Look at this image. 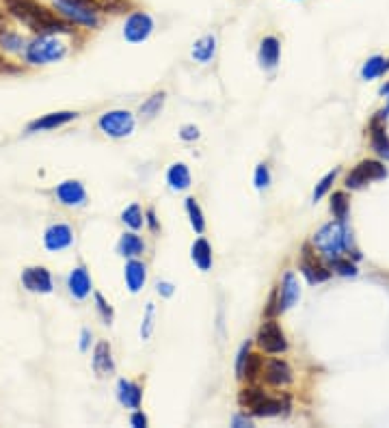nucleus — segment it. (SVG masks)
I'll return each mask as SVG.
<instances>
[{"label":"nucleus","mask_w":389,"mask_h":428,"mask_svg":"<svg viewBox=\"0 0 389 428\" xmlns=\"http://www.w3.org/2000/svg\"><path fill=\"white\" fill-rule=\"evenodd\" d=\"M5 9L15 20H20L28 28L41 32V35H46V32H55V35H59V32H72L70 24L59 20L53 11L39 5L37 0H5Z\"/></svg>","instance_id":"nucleus-1"},{"label":"nucleus","mask_w":389,"mask_h":428,"mask_svg":"<svg viewBox=\"0 0 389 428\" xmlns=\"http://www.w3.org/2000/svg\"><path fill=\"white\" fill-rule=\"evenodd\" d=\"M314 245L323 251L327 258H337V253L350 249V234L344 227V221H337V223H329L314 236Z\"/></svg>","instance_id":"nucleus-2"},{"label":"nucleus","mask_w":389,"mask_h":428,"mask_svg":"<svg viewBox=\"0 0 389 428\" xmlns=\"http://www.w3.org/2000/svg\"><path fill=\"white\" fill-rule=\"evenodd\" d=\"M65 44L55 35V32H46V35H39V39L32 41L26 48V59L28 63H50V61H59L65 57Z\"/></svg>","instance_id":"nucleus-3"},{"label":"nucleus","mask_w":389,"mask_h":428,"mask_svg":"<svg viewBox=\"0 0 389 428\" xmlns=\"http://www.w3.org/2000/svg\"><path fill=\"white\" fill-rule=\"evenodd\" d=\"M53 3L65 18H70L74 24H82V26L97 24L99 9L95 7L93 0H53Z\"/></svg>","instance_id":"nucleus-4"},{"label":"nucleus","mask_w":389,"mask_h":428,"mask_svg":"<svg viewBox=\"0 0 389 428\" xmlns=\"http://www.w3.org/2000/svg\"><path fill=\"white\" fill-rule=\"evenodd\" d=\"M383 178H387L385 165H381L377 160H363L346 176V186L348 188H361L370 182H377V180H383Z\"/></svg>","instance_id":"nucleus-5"},{"label":"nucleus","mask_w":389,"mask_h":428,"mask_svg":"<svg viewBox=\"0 0 389 428\" xmlns=\"http://www.w3.org/2000/svg\"><path fill=\"white\" fill-rule=\"evenodd\" d=\"M99 128H102L108 136H128L134 128V117L128 111H111L106 115H102L99 119Z\"/></svg>","instance_id":"nucleus-6"},{"label":"nucleus","mask_w":389,"mask_h":428,"mask_svg":"<svg viewBox=\"0 0 389 428\" xmlns=\"http://www.w3.org/2000/svg\"><path fill=\"white\" fill-rule=\"evenodd\" d=\"M258 344L266 351V353H283L287 348V342L283 331L279 329V324L268 320L264 322L260 331H258Z\"/></svg>","instance_id":"nucleus-7"},{"label":"nucleus","mask_w":389,"mask_h":428,"mask_svg":"<svg viewBox=\"0 0 389 428\" xmlns=\"http://www.w3.org/2000/svg\"><path fill=\"white\" fill-rule=\"evenodd\" d=\"M151 28H154V20L149 18L147 13H132L128 22H126V28H124V35L128 41H145L149 37Z\"/></svg>","instance_id":"nucleus-8"},{"label":"nucleus","mask_w":389,"mask_h":428,"mask_svg":"<svg viewBox=\"0 0 389 428\" xmlns=\"http://www.w3.org/2000/svg\"><path fill=\"white\" fill-rule=\"evenodd\" d=\"M22 283L30 292H44V295L53 292V277H50V272L41 266L26 268L22 272Z\"/></svg>","instance_id":"nucleus-9"},{"label":"nucleus","mask_w":389,"mask_h":428,"mask_svg":"<svg viewBox=\"0 0 389 428\" xmlns=\"http://www.w3.org/2000/svg\"><path fill=\"white\" fill-rule=\"evenodd\" d=\"M264 381L273 387H285L292 383V368L287 366L281 359H273L268 362L266 370H264Z\"/></svg>","instance_id":"nucleus-10"},{"label":"nucleus","mask_w":389,"mask_h":428,"mask_svg":"<svg viewBox=\"0 0 389 428\" xmlns=\"http://www.w3.org/2000/svg\"><path fill=\"white\" fill-rule=\"evenodd\" d=\"M74 241V236H72V230L67 227V225H53V227H48L46 236H44V243L50 251H61V249H67L72 245Z\"/></svg>","instance_id":"nucleus-11"},{"label":"nucleus","mask_w":389,"mask_h":428,"mask_svg":"<svg viewBox=\"0 0 389 428\" xmlns=\"http://www.w3.org/2000/svg\"><path fill=\"white\" fill-rule=\"evenodd\" d=\"M387 117V111L385 113H379V117L372 122V128H370V139H372V149H374L379 156L387 158L389 160V136L385 132V126L381 124V119Z\"/></svg>","instance_id":"nucleus-12"},{"label":"nucleus","mask_w":389,"mask_h":428,"mask_svg":"<svg viewBox=\"0 0 389 428\" xmlns=\"http://www.w3.org/2000/svg\"><path fill=\"white\" fill-rule=\"evenodd\" d=\"M57 197L61 203L65 205H78L84 201V197H87V193H84V186L76 180H67L63 184L57 186Z\"/></svg>","instance_id":"nucleus-13"},{"label":"nucleus","mask_w":389,"mask_h":428,"mask_svg":"<svg viewBox=\"0 0 389 428\" xmlns=\"http://www.w3.org/2000/svg\"><path fill=\"white\" fill-rule=\"evenodd\" d=\"M76 117V113L72 111H63V113H50L41 119H35L28 130L30 132H37V130H53V128H59V126H65V124H70L72 119Z\"/></svg>","instance_id":"nucleus-14"},{"label":"nucleus","mask_w":389,"mask_h":428,"mask_svg":"<svg viewBox=\"0 0 389 428\" xmlns=\"http://www.w3.org/2000/svg\"><path fill=\"white\" fill-rule=\"evenodd\" d=\"M303 272H305V277L310 283H320V281H327L331 277V272L320 264L316 258H312L310 255V249L305 247V258H303Z\"/></svg>","instance_id":"nucleus-15"},{"label":"nucleus","mask_w":389,"mask_h":428,"mask_svg":"<svg viewBox=\"0 0 389 428\" xmlns=\"http://www.w3.org/2000/svg\"><path fill=\"white\" fill-rule=\"evenodd\" d=\"M279 292H281V310H290V307L298 301L301 297V290H298V281L296 277L292 275V272H287V275L283 277V283L279 288Z\"/></svg>","instance_id":"nucleus-16"},{"label":"nucleus","mask_w":389,"mask_h":428,"mask_svg":"<svg viewBox=\"0 0 389 428\" xmlns=\"http://www.w3.org/2000/svg\"><path fill=\"white\" fill-rule=\"evenodd\" d=\"M67 286H70V292L76 299H84L91 292V279H89L87 270H84V268H76L70 275V281H67Z\"/></svg>","instance_id":"nucleus-17"},{"label":"nucleus","mask_w":389,"mask_h":428,"mask_svg":"<svg viewBox=\"0 0 389 428\" xmlns=\"http://www.w3.org/2000/svg\"><path fill=\"white\" fill-rule=\"evenodd\" d=\"M93 368H95L97 374H113L115 364H113V357H111V346L106 344V342H99V344L95 346Z\"/></svg>","instance_id":"nucleus-18"},{"label":"nucleus","mask_w":389,"mask_h":428,"mask_svg":"<svg viewBox=\"0 0 389 428\" xmlns=\"http://www.w3.org/2000/svg\"><path fill=\"white\" fill-rule=\"evenodd\" d=\"M279 53H281V46L275 37H266L260 44V63L264 67H275V63L279 61Z\"/></svg>","instance_id":"nucleus-19"},{"label":"nucleus","mask_w":389,"mask_h":428,"mask_svg":"<svg viewBox=\"0 0 389 428\" xmlns=\"http://www.w3.org/2000/svg\"><path fill=\"white\" fill-rule=\"evenodd\" d=\"M126 283L130 288V292H139L145 283V266L137 260L128 262L126 266Z\"/></svg>","instance_id":"nucleus-20"},{"label":"nucleus","mask_w":389,"mask_h":428,"mask_svg":"<svg viewBox=\"0 0 389 428\" xmlns=\"http://www.w3.org/2000/svg\"><path fill=\"white\" fill-rule=\"evenodd\" d=\"M141 387L137 383H130V381H120V400L122 404L130 407V409H139L141 404Z\"/></svg>","instance_id":"nucleus-21"},{"label":"nucleus","mask_w":389,"mask_h":428,"mask_svg":"<svg viewBox=\"0 0 389 428\" xmlns=\"http://www.w3.org/2000/svg\"><path fill=\"white\" fill-rule=\"evenodd\" d=\"M167 180L175 188V191H184V188L191 186V174H189V169H186V165H182V162H178V165H173L171 169H169Z\"/></svg>","instance_id":"nucleus-22"},{"label":"nucleus","mask_w":389,"mask_h":428,"mask_svg":"<svg viewBox=\"0 0 389 428\" xmlns=\"http://www.w3.org/2000/svg\"><path fill=\"white\" fill-rule=\"evenodd\" d=\"M193 260L201 270H208L212 266V249L204 238H199V241L193 245Z\"/></svg>","instance_id":"nucleus-23"},{"label":"nucleus","mask_w":389,"mask_h":428,"mask_svg":"<svg viewBox=\"0 0 389 428\" xmlns=\"http://www.w3.org/2000/svg\"><path fill=\"white\" fill-rule=\"evenodd\" d=\"M120 253L126 258H134V255L143 253V241L137 234H124L120 241Z\"/></svg>","instance_id":"nucleus-24"},{"label":"nucleus","mask_w":389,"mask_h":428,"mask_svg":"<svg viewBox=\"0 0 389 428\" xmlns=\"http://www.w3.org/2000/svg\"><path fill=\"white\" fill-rule=\"evenodd\" d=\"M264 398H266V393H264L260 387H245V389L240 391V396H238V402H240V407L256 409Z\"/></svg>","instance_id":"nucleus-25"},{"label":"nucleus","mask_w":389,"mask_h":428,"mask_svg":"<svg viewBox=\"0 0 389 428\" xmlns=\"http://www.w3.org/2000/svg\"><path fill=\"white\" fill-rule=\"evenodd\" d=\"M281 409H283V402L277 400V398H264L256 409H251L253 411V416H260V418H268V416H279L281 413Z\"/></svg>","instance_id":"nucleus-26"},{"label":"nucleus","mask_w":389,"mask_h":428,"mask_svg":"<svg viewBox=\"0 0 389 428\" xmlns=\"http://www.w3.org/2000/svg\"><path fill=\"white\" fill-rule=\"evenodd\" d=\"M214 55V37H204V39H199L193 48V59L199 61V63H206L210 61Z\"/></svg>","instance_id":"nucleus-27"},{"label":"nucleus","mask_w":389,"mask_h":428,"mask_svg":"<svg viewBox=\"0 0 389 428\" xmlns=\"http://www.w3.org/2000/svg\"><path fill=\"white\" fill-rule=\"evenodd\" d=\"M186 210H189V216H191V225L197 234H201L206 230V221H204V214H201V208H199V203L189 197L186 199Z\"/></svg>","instance_id":"nucleus-28"},{"label":"nucleus","mask_w":389,"mask_h":428,"mask_svg":"<svg viewBox=\"0 0 389 428\" xmlns=\"http://www.w3.org/2000/svg\"><path fill=\"white\" fill-rule=\"evenodd\" d=\"M260 374H262V357L256 355V353L247 355V362H245V368H243V379L256 381Z\"/></svg>","instance_id":"nucleus-29"},{"label":"nucleus","mask_w":389,"mask_h":428,"mask_svg":"<svg viewBox=\"0 0 389 428\" xmlns=\"http://www.w3.org/2000/svg\"><path fill=\"white\" fill-rule=\"evenodd\" d=\"M331 212L335 214L337 221H344L348 214V197L346 193H333L331 197Z\"/></svg>","instance_id":"nucleus-30"},{"label":"nucleus","mask_w":389,"mask_h":428,"mask_svg":"<svg viewBox=\"0 0 389 428\" xmlns=\"http://www.w3.org/2000/svg\"><path fill=\"white\" fill-rule=\"evenodd\" d=\"M383 72H385V59H383V57H372L370 61H366L363 70H361V76H363L366 80H370V78L381 76Z\"/></svg>","instance_id":"nucleus-31"},{"label":"nucleus","mask_w":389,"mask_h":428,"mask_svg":"<svg viewBox=\"0 0 389 428\" xmlns=\"http://www.w3.org/2000/svg\"><path fill=\"white\" fill-rule=\"evenodd\" d=\"M122 221H124L126 225H130L132 230L143 227V214H141V208H139V205L134 203V205H130V208H126L124 214H122Z\"/></svg>","instance_id":"nucleus-32"},{"label":"nucleus","mask_w":389,"mask_h":428,"mask_svg":"<svg viewBox=\"0 0 389 428\" xmlns=\"http://www.w3.org/2000/svg\"><path fill=\"white\" fill-rule=\"evenodd\" d=\"M22 37L15 35V32H11L9 28H3L0 30V46L11 50V53H18V50H22Z\"/></svg>","instance_id":"nucleus-33"},{"label":"nucleus","mask_w":389,"mask_h":428,"mask_svg":"<svg viewBox=\"0 0 389 428\" xmlns=\"http://www.w3.org/2000/svg\"><path fill=\"white\" fill-rule=\"evenodd\" d=\"M95 7L99 9V13H124L128 9V0H93Z\"/></svg>","instance_id":"nucleus-34"},{"label":"nucleus","mask_w":389,"mask_h":428,"mask_svg":"<svg viewBox=\"0 0 389 428\" xmlns=\"http://www.w3.org/2000/svg\"><path fill=\"white\" fill-rule=\"evenodd\" d=\"M331 266H333L335 272H340V275H344V277H354V275H357V266H354L350 260L333 258V260H331Z\"/></svg>","instance_id":"nucleus-35"},{"label":"nucleus","mask_w":389,"mask_h":428,"mask_svg":"<svg viewBox=\"0 0 389 428\" xmlns=\"http://www.w3.org/2000/svg\"><path fill=\"white\" fill-rule=\"evenodd\" d=\"M335 176H337V171H331V174H327L323 180H320V184L316 186V191H314V201H318V199H323V197H325V193L329 191L331 184L335 182Z\"/></svg>","instance_id":"nucleus-36"},{"label":"nucleus","mask_w":389,"mask_h":428,"mask_svg":"<svg viewBox=\"0 0 389 428\" xmlns=\"http://www.w3.org/2000/svg\"><path fill=\"white\" fill-rule=\"evenodd\" d=\"M162 100H164V93H156L154 97H151L147 104H143L141 106V113L143 115H151V113H156L160 106H162Z\"/></svg>","instance_id":"nucleus-37"},{"label":"nucleus","mask_w":389,"mask_h":428,"mask_svg":"<svg viewBox=\"0 0 389 428\" xmlns=\"http://www.w3.org/2000/svg\"><path fill=\"white\" fill-rule=\"evenodd\" d=\"M268 182H270L268 167H266V165H260V167L256 169V186H258V188H264V186H268Z\"/></svg>","instance_id":"nucleus-38"},{"label":"nucleus","mask_w":389,"mask_h":428,"mask_svg":"<svg viewBox=\"0 0 389 428\" xmlns=\"http://www.w3.org/2000/svg\"><path fill=\"white\" fill-rule=\"evenodd\" d=\"M95 301H97V310L102 312V318H104L106 322H111V320H113V310H111V305L104 301L102 295H95Z\"/></svg>","instance_id":"nucleus-39"},{"label":"nucleus","mask_w":389,"mask_h":428,"mask_svg":"<svg viewBox=\"0 0 389 428\" xmlns=\"http://www.w3.org/2000/svg\"><path fill=\"white\" fill-rule=\"evenodd\" d=\"M247 355H249V344L243 346L240 355H238V366H236V370H238V376L243 379V368H245V362H247Z\"/></svg>","instance_id":"nucleus-40"},{"label":"nucleus","mask_w":389,"mask_h":428,"mask_svg":"<svg viewBox=\"0 0 389 428\" xmlns=\"http://www.w3.org/2000/svg\"><path fill=\"white\" fill-rule=\"evenodd\" d=\"M197 136H199V130H197L195 126H186V128L182 130V139H186V141L197 139Z\"/></svg>","instance_id":"nucleus-41"},{"label":"nucleus","mask_w":389,"mask_h":428,"mask_svg":"<svg viewBox=\"0 0 389 428\" xmlns=\"http://www.w3.org/2000/svg\"><path fill=\"white\" fill-rule=\"evenodd\" d=\"M130 422H132V426H137V428H145L147 426V418L143 413H134Z\"/></svg>","instance_id":"nucleus-42"},{"label":"nucleus","mask_w":389,"mask_h":428,"mask_svg":"<svg viewBox=\"0 0 389 428\" xmlns=\"http://www.w3.org/2000/svg\"><path fill=\"white\" fill-rule=\"evenodd\" d=\"M7 28V13L3 11V7H0V30Z\"/></svg>","instance_id":"nucleus-43"},{"label":"nucleus","mask_w":389,"mask_h":428,"mask_svg":"<svg viewBox=\"0 0 389 428\" xmlns=\"http://www.w3.org/2000/svg\"><path fill=\"white\" fill-rule=\"evenodd\" d=\"M147 218H149V225H151V230H156V218H154V210H149V212H147Z\"/></svg>","instance_id":"nucleus-44"},{"label":"nucleus","mask_w":389,"mask_h":428,"mask_svg":"<svg viewBox=\"0 0 389 428\" xmlns=\"http://www.w3.org/2000/svg\"><path fill=\"white\" fill-rule=\"evenodd\" d=\"M87 339H89V333H87V331H84V333H82V351H84V348H87Z\"/></svg>","instance_id":"nucleus-45"},{"label":"nucleus","mask_w":389,"mask_h":428,"mask_svg":"<svg viewBox=\"0 0 389 428\" xmlns=\"http://www.w3.org/2000/svg\"><path fill=\"white\" fill-rule=\"evenodd\" d=\"M158 288H162V292H164V295H171V286L162 283V286H158Z\"/></svg>","instance_id":"nucleus-46"},{"label":"nucleus","mask_w":389,"mask_h":428,"mask_svg":"<svg viewBox=\"0 0 389 428\" xmlns=\"http://www.w3.org/2000/svg\"><path fill=\"white\" fill-rule=\"evenodd\" d=\"M0 63H3V61H0Z\"/></svg>","instance_id":"nucleus-47"}]
</instances>
